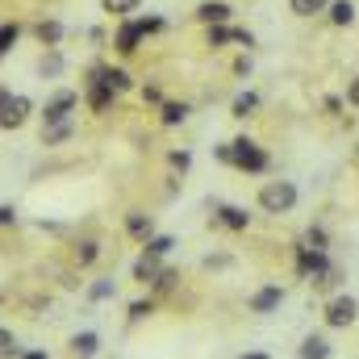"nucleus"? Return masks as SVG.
Here are the masks:
<instances>
[{
    "mask_svg": "<svg viewBox=\"0 0 359 359\" xmlns=\"http://www.w3.org/2000/svg\"><path fill=\"white\" fill-rule=\"evenodd\" d=\"M326 268H330V264H326V255H322V251H313V247H301V255H297V271H301V276L318 280Z\"/></svg>",
    "mask_w": 359,
    "mask_h": 359,
    "instance_id": "nucleus-5",
    "label": "nucleus"
},
{
    "mask_svg": "<svg viewBox=\"0 0 359 359\" xmlns=\"http://www.w3.org/2000/svg\"><path fill=\"white\" fill-rule=\"evenodd\" d=\"M13 42H17V25H0V55H8Z\"/></svg>",
    "mask_w": 359,
    "mask_h": 359,
    "instance_id": "nucleus-26",
    "label": "nucleus"
},
{
    "mask_svg": "<svg viewBox=\"0 0 359 359\" xmlns=\"http://www.w3.org/2000/svg\"><path fill=\"white\" fill-rule=\"evenodd\" d=\"M59 72V55H50V59H42V76H55Z\"/></svg>",
    "mask_w": 359,
    "mask_h": 359,
    "instance_id": "nucleus-31",
    "label": "nucleus"
},
{
    "mask_svg": "<svg viewBox=\"0 0 359 359\" xmlns=\"http://www.w3.org/2000/svg\"><path fill=\"white\" fill-rule=\"evenodd\" d=\"M38 38H42L46 46H55V42L63 38V25H59V21H42V25H38Z\"/></svg>",
    "mask_w": 359,
    "mask_h": 359,
    "instance_id": "nucleus-18",
    "label": "nucleus"
},
{
    "mask_svg": "<svg viewBox=\"0 0 359 359\" xmlns=\"http://www.w3.org/2000/svg\"><path fill=\"white\" fill-rule=\"evenodd\" d=\"M196 17H201V21H209V25H226L230 8H226V4H217V0H205V4L196 8Z\"/></svg>",
    "mask_w": 359,
    "mask_h": 359,
    "instance_id": "nucleus-11",
    "label": "nucleus"
},
{
    "mask_svg": "<svg viewBox=\"0 0 359 359\" xmlns=\"http://www.w3.org/2000/svg\"><path fill=\"white\" fill-rule=\"evenodd\" d=\"M4 104H8V92L0 88V109H4Z\"/></svg>",
    "mask_w": 359,
    "mask_h": 359,
    "instance_id": "nucleus-36",
    "label": "nucleus"
},
{
    "mask_svg": "<svg viewBox=\"0 0 359 359\" xmlns=\"http://www.w3.org/2000/svg\"><path fill=\"white\" fill-rule=\"evenodd\" d=\"M96 347H100V339H96V334H92V330H84V334H76V339H72V351H76V355H96Z\"/></svg>",
    "mask_w": 359,
    "mask_h": 359,
    "instance_id": "nucleus-13",
    "label": "nucleus"
},
{
    "mask_svg": "<svg viewBox=\"0 0 359 359\" xmlns=\"http://www.w3.org/2000/svg\"><path fill=\"white\" fill-rule=\"evenodd\" d=\"M4 222H13V209H8V205H0V226H4Z\"/></svg>",
    "mask_w": 359,
    "mask_h": 359,
    "instance_id": "nucleus-34",
    "label": "nucleus"
},
{
    "mask_svg": "<svg viewBox=\"0 0 359 359\" xmlns=\"http://www.w3.org/2000/svg\"><path fill=\"white\" fill-rule=\"evenodd\" d=\"M259 205H264V213H288L297 205V188L288 180H271L268 188L259 192Z\"/></svg>",
    "mask_w": 359,
    "mask_h": 359,
    "instance_id": "nucleus-1",
    "label": "nucleus"
},
{
    "mask_svg": "<svg viewBox=\"0 0 359 359\" xmlns=\"http://www.w3.org/2000/svg\"><path fill=\"white\" fill-rule=\"evenodd\" d=\"M25 117H29V100H25V96H8V104L0 109V126H4V130H17Z\"/></svg>",
    "mask_w": 359,
    "mask_h": 359,
    "instance_id": "nucleus-4",
    "label": "nucleus"
},
{
    "mask_svg": "<svg viewBox=\"0 0 359 359\" xmlns=\"http://www.w3.org/2000/svg\"><path fill=\"white\" fill-rule=\"evenodd\" d=\"M359 313V301L355 297H334L330 305H326V326H351Z\"/></svg>",
    "mask_w": 359,
    "mask_h": 359,
    "instance_id": "nucleus-3",
    "label": "nucleus"
},
{
    "mask_svg": "<svg viewBox=\"0 0 359 359\" xmlns=\"http://www.w3.org/2000/svg\"><path fill=\"white\" fill-rule=\"evenodd\" d=\"M138 8V0H104V13H117V17H130Z\"/></svg>",
    "mask_w": 359,
    "mask_h": 359,
    "instance_id": "nucleus-22",
    "label": "nucleus"
},
{
    "mask_svg": "<svg viewBox=\"0 0 359 359\" xmlns=\"http://www.w3.org/2000/svg\"><path fill=\"white\" fill-rule=\"evenodd\" d=\"M188 117V104H163V126H180Z\"/></svg>",
    "mask_w": 359,
    "mask_h": 359,
    "instance_id": "nucleus-21",
    "label": "nucleus"
},
{
    "mask_svg": "<svg viewBox=\"0 0 359 359\" xmlns=\"http://www.w3.org/2000/svg\"><path fill=\"white\" fill-rule=\"evenodd\" d=\"M134 280H138V284H155V280H159V255H142V259L134 264Z\"/></svg>",
    "mask_w": 359,
    "mask_h": 359,
    "instance_id": "nucleus-10",
    "label": "nucleus"
},
{
    "mask_svg": "<svg viewBox=\"0 0 359 359\" xmlns=\"http://www.w3.org/2000/svg\"><path fill=\"white\" fill-rule=\"evenodd\" d=\"M67 109H76V92H59V96L46 104V126H59V121H67Z\"/></svg>",
    "mask_w": 359,
    "mask_h": 359,
    "instance_id": "nucleus-6",
    "label": "nucleus"
},
{
    "mask_svg": "<svg viewBox=\"0 0 359 359\" xmlns=\"http://www.w3.org/2000/svg\"><path fill=\"white\" fill-rule=\"evenodd\" d=\"M259 109V96L255 92H243L238 100H234V117H247V113H255Z\"/></svg>",
    "mask_w": 359,
    "mask_h": 359,
    "instance_id": "nucleus-19",
    "label": "nucleus"
},
{
    "mask_svg": "<svg viewBox=\"0 0 359 359\" xmlns=\"http://www.w3.org/2000/svg\"><path fill=\"white\" fill-rule=\"evenodd\" d=\"M172 168H180V172L188 168V155H184V151H176V155H172Z\"/></svg>",
    "mask_w": 359,
    "mask_h": 359,
    "instance_id": "nucleus-32",
    "label": "nucleus"
},
{
    "mask_svg": "<svg viewBox=\"0 0 359 359\" xmlns=\"http://www.w3.org/2000/svg\"><path fill=\"white\" fill-rule=\"evenodd\" d=\"M238 359H271V355H264V351H251V355H238Z\"/></svg>",
    "mask_w": 359,
    "mask_h": 359,
    "instance_id": "nucleus-35",
    "label": "nucleus"
},
{
    "mask_svg": "<svg viewBox=\"0 0 359 359\" xmlns=\"http://www.w3.org/2000/svg\"><path fill=\"white\" fill-rule=\"evenodd\" d=\"M230 38H238V29H226V25H213V29H209V46H222V42H230Z\"/></svg>",
    "mask_w": 359,
    "mask_h": 359,
    "instance_id": "nucleus-23",
    "label": "nucleus"
},
{
    "mask_svg": "<svg viewBox=\"0 0 359 359\" xmlns=\"http://www.w3.org/2000/svg\"><path fill=\"white\" fill-rule=\"evenodd\" d=\"M113 297V280H96L92 284V301H109Z\"/></svg>",
    "mask_w": 359,
    "mask_h": 359,
    "instance_id": "nucleus-25",
    "label": "nucleus"
},
{
    "mask_svg": "<svg viewBox=\"0 0 359 359\" xmlns=\"http://www.w3.org/2000/svg\"><path fill=\"white\" fill-rule=\"evenodd\" d=\"M309 247H313V251H326V234H322V230H309Z\"/></svg>",
    "mask_w": 359,
    "mask_h": 359,
    "instance_id": "nucleus-28",
    "label": "nucleus"
},
{
    "mask_svg": "<svg viewBox=\"0 0 359 359\" xmlns=\"http://www.w3.org/2000/svg\"><path fill=\"white\" fill-rule=\"evenodd\" d=\"M100 80H104L113 92H126V88H130V76H126V72H117V67H104V72H100Z\"/></svg>",
    "mask_w": 359,
    "mask_h": 359,
    "instance_id": "nucleus-16",
    "label": "nucleus"
},
{
    "mask_svg": "<svg viewBox=\"0 0 359 359\" xmlns=\"http://www.w3.org/2000/svg\"><path fill=\"white\" fill-rule=\"evenodd\" d=\"M288 4H292V13H297V17H313V13H322L330 0H288Z\"/></svg>",
    "mask_w": 359,
    "mask_h": 359,
    "instance_id": "nucleus-17",
    "label": "nucleus"
},
{
    "mask_svg": "<svg viewBox=\"0 0 359 359\" xmlns=\"http://www.w3.org/2000/svg\"><path fill=\"white\" fill-rule=\"evenodd\" d=\"M142 34H147V29H142V21H126V25H121V34H117V50H126V55H130V50H138V38H142Z\"/></svg>",
    "mask_w": 359,
    "mask_h": 359,
    "instance_id": "nucleus-8",
    "label": "nucleus"
},
{
    "mask_svg": "<svg viewBox=\"0 0 359 359\" xmlns=\"http://www.w3.org/2000/svg\"><path fill=\"white\" fill-rule=\"evenodd\" d=\"M151 313V301H138V305H130V318L138 322V318H147Z\"/></svg>",
    "mask_w": 359,
    "mask_h": 359,
    "instance_id": "nucleus-29",
    "label": "nucleus"
},
{
    "mask_svg": "<svg viewBox=\"0 0 359 359\" xmlns=\"http://www.w3.org/2000/svg\"><path fill=\"white\" fill-rule=\"evenodd\" d=\"M217 222H222L226 230H247L251 217H247V209H238V205H222V209H217Z\"/></svg>",
    "mask_w": 359,
    "mask_h": 359,
    "instance_id": "nucleus-9",
    "label": "nucleus"
},
{
    "mask_svg": "<svg viewBox=\"0 0 359 359\" xmlns=\"http://www.w3.org/2000/svg\"><path fill=\"white\" fill-rule=\"evenodd\" d=\"M168 251H172V238H151V243H147V255H159V259H163Z\"/></svg>",
    "mask_w": 359,
    "mask_h": 359,
    "instance_id": "nucleus-24",
    "label": "nucleus"
},
{
    "mask_svg": "<svg viewBox=\"0 0 359 359\" xmlns=\"http://www.w3.org/2000/svg\"><path fill=\"white\" fill-rule=\"evenodd\" d=\"M280 301H284V292H280L276 284H268V288H259V292L251 297V309H255V313H271Z\"/></svg>",
    "mask_w": 359,
    "mask_h": 359,
    "instance_id": "nucleus-7",
    "label": "nucleus"
},
{
    "mask_svg": "<svg viewBox=\"0 0 359 359\" xmlns=\"http://www.w3.org/2000/svg\"><path fill=\"white\" fill-rule=\"evenodd\" d=\"M330 17H334V25H351L355 21V4L351 0H334L330 4Z\"/></svg>",
    "mask_w": 359,
    "mask_h": 359,
    "instance_id": "nucleus-14",
    "label": "nucleus"
},
{
    "mask_svg": "<svg viewBox=\"0 0 359 359\" xmlns=\"http://www.w3.org/2000/svg\"><path fill=\"white\" fill-rule=\"evenodd\" d=\"M347 100H351V104H359V80L351 84V88H347Z\"/></svg>",
    "mask_w": 359,
    "mask_h": 359,
    "instance_id": "nucleus-33",
    "label": "nucleus"
},
{
    "mask_svg": "<svg viewBox=\"0 0 359 359\" xmlns=\"http://www.w3.org/2000/svg\"><path fill=\"white\" fill-rule=\"evenodd\" d=\"M126 230H130L134 238H151V217H142V213H130V217H126Z\"/></svg>",
    "mask_w": 359,
    "mask_h": 359,
    "instance_id": "nucleus-15",
    "label": "nucleus"
},
{
    "mask_svg": "<svg viewBox=\"0 0 359 359\" xmlns=\"http://www.w3.org/2000/svg\"><path fill=\"white\" fill-rule=\"evenodd\" d=\"M42 138H46V142H63V138H72V121H59V126H46V130H42Z\"/></svg>",
    "mask_w": 359,
    "mask_h": 359,
    "instance_id": "nucleus-20",
    "label": "nucleus"
},
{
    "mask_svg": "<svg viewBox=\"0 0 359 359\" xmlns=\"http://www.w3.org/2000/svg\"><path fill=\"white\" fill-rule=\"evenodd\" d=\"M230 163H234V168H243V172H268V155H264L251 138L230 142Z\"/></svg>",
    "mask_w": 359,
    "mask_h": 359,
    "instance_id": "nucleus-2",
    "label": "nucleus"
},
{
    "mask_svg": "<svg viewBox=\"0 0 359 359\" xmlns=\"http://www.w3.org/2000/svg\"><path fill=\"white\" fill-rule=\"evenodd\" d=\"M96 255H100V251H96V243H84V247H80V264H84V268H88Z\"/></svg>",
    "mask_w": 359,
    "mask_h": 359,
    "instance_id": "nucleus-27",
    "label": "nucleus"
},
{
    "mask_svg": "<svg viewBox=\"0 0 359 359\" xmlns=\"http://www.w3.org/2000/svg\"><path fill=\"white\" fill-rule=\"evenodd\" d=\"M301 359H330V343H326L322 334H309V339L301 343Z\"/></svg>",
    "mask_w": 359,
    "mask_h": 359,
    "instance_id": "nucleus-12",
    "label": "nucleus"
},
{
    "mask_svg": "<svg viewBox=\"0 0 359 359\" xmlns=\"http://www.w3.org/2000/svg\"><path fill=\"white\" fill-rule=\"evenodd\" d=\"M25 359H46V351H34V355H25Z\"/></svg>",
    "mask_w": 359,
    "mask_h": 359,
    "instance_id": "nucleus-37",
    "label": "nucleus"
},
{
    "mask_svg": "<svg viewBox=\"0 0 359 359\" xmlns=\"http://www.w3.org/2000/svg\"><path fill=\"white\" fill-rule=\"evenodd\" d=\"M0 351H17V343H13V330H4V326H0Z\"/></svg>",
    "mask_w": 359,
    "mask_h": 359,
    "instance_id": "nucleus-30",
    "label": "nucleus"
}]
</instances>
